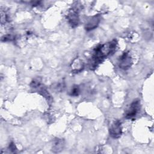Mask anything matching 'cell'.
<instances>
[{"mask_svg":"<svg viewBox=\"0 0 154 154\" xmlns=\"http://www.w3.org/2000/svg\"><path fill=\"white\" fill-rule=\"evenodd\" d=\"M116 45L117 41L116 40H113L109 43L97 46L94 49L92 55V60L93 63L96 64L97 63H100L103 58L110 55L111 53L113 54V52L115 51Z\"/></svg>","mask_w":154,"mask_h":154,"instance_id":"cell-1","label":"cell"},{"mask_svg":"<svg viewBox=\"0 0 154 154\" xmlns=\"http://www.w3.org/2000/svg\"><path fill=\"white\" fill-rule=\"evenodd\" d=\"M140 108V104L139 100H134L129 107L126 110L125 117L128 119H132L134 118L138 114Z\"/></svg>","mask_w":154,"mask_h":154,"instance_id":"cell-2","label":"cell"},{"mask_svg":"<svg viewBox=\"0 0 154 154\" xmlns=\"http://www.w3.org/2000/svg\"><path fill=\"white\" fill-rule=\"evenodd\" d=\"M110 136L114 138H117L122 135V126L121 122L119 120H115L110 126L109 128Z\"/></svg>","mask_w":154,"mask_h":154,"instance_id":"cell-3","label":"cell"},{"mask_svg":"<svg viewBox=\"0 0 154 154\" xmlns=\"http://www.w3.org/2000/svg\"><path fill=\"white\" fill-rule=\"evenodd\" d=\"M120 68L126 70L129 69L132 64V60L128 52H124L119 58Z\"/></svg>","mask_w":154,"mask_h":154,"instance_id":"cell-4","label":"cell"},{"mask_svg":"<svg viewBox=\"0 0 154 154\" xmlns=\"http://www.w3.org/2000/svg\"><path fill=\"white\" fill-rule=\"evenodd\" d=\"M67 19L69 23L72 27H76L79 24V16L78 13L76 9L71 10L67 14Z\"/></svg>","mask_w":154,"mask_h":154,"instance_id":"cell-5","label":"cell"},{"mask_svg":"<svg viewBox=\"0 0 154 154\" xmlns=\"http://www.w3.org/2000/svg\"><path fill=\"white\" fill-rule=\"evenodd\" d=\"M100 20V17L99 15H96L91 17L88 22L86 23L85 28L87 31H90L94 29L97 26Z\"/></svg>","mask_w":154,"mask_h":154,"instance_id":"cell-6","label":"cell"},{"mask_svg":"<svg viewBox=\"0 0 154 154\" xmlns=\"http://www.w3.org/2000/svg\"><path fill=\"white\" fill-rule=\"evenodd\" d=\"M64 146V141L62 139H57L54 141L52 145V151L57 153L63 150Z\"/></svg>","mask_w":154,"mask_h":154,"instance_id":"cell-7","label":"cell"},{"mask_svg":"<svg viewBox=\"0 0 154 154\" xmlns=\"http://www.w3.org/2000/svg\"><path fill=\"white\" fill-rule=\"evenodd\" d=\"M79 87H78V86H75V87H73V88H72V90H71V93H70V94L72 95V96H78V94H79Z\"/></svg>","mask_w":154,"mask_h":154,"instance_id":"cell-8","label":"cell"},{"mask_svg":"<svg viewBox=\"0 0 154 154\" xmlns=\"http://www.w3.org/2000/svg\"><path fill=\"white\" fill-rule=\"evenodd\" d=\"M14 37L13 35H4L2 37V41H7V40H11L12 39H13Z\"/></svg>","mask_w":154,"mask_h":154,"instance_id":"cell-9","label":"cell"},{"mask_svg":"<svg viewBox=\"0 0 154 154\" xmlns=\"http://www.w3.org/2000/svg\"><path fill=\"white\" fill-rule=\"evenodd\" d=\"M9 149H10L11 151H12L13 152H16V146L15 144H14V143L11 142L10 144H9Z\"/></svg>","mask_w":154,"mask_h":154,"instance_id":"cell-10","label":"cell"}]
</instances>
